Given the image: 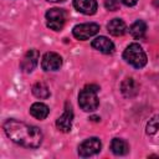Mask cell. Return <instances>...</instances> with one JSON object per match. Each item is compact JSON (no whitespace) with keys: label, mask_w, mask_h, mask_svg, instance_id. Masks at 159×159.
<instances>
[{"label":"cell","mask_w":159,"mask_h":159,"mask_svg":"<svg viewBox=\"0 0 159 159\" xmlns=\"http://www.w3.org/2000/svg\"><path fill=\"white\" fill-rule=\"evenodd\" d=\"M4 132L14 143L25 148H39L43 139V134L39 127L14 118L4 123Z\"/></svg>","instance_id":"obj_1"},{"label":"cell","mask_w":159,"mask_h":159,"mask_svg":"<svg viewBox=\"0 0 159 159\" xmlns=\"http://www.w3.org/2000/svg\"><path fill=\"white\" fill-rule=\"evenodd\" d=\"M99 87L97 84H87L78 93V104L84 112H93L99 106L98 93Z\"/></svg>","instance_id":"obj_2"},{"label":"cell","mask_w":159,"mask_h":159,"mask_svg":"<svg viewBox=\"0 0 159 159\" xmlns=\"http://www.w3.org/2000/svg\"><path fill=\"white\" fill-rule=\"evenodd\" d=\"M123 58L125 60L127 63H129L130 66H133L135 68H143L148 61L144 50L142 48V46L139 43H135V42H133L125 47V50L123 52Z\"/></svg>","instance_id":"obj_3"},{"label":"cell","mask_w":159,"mask_h":159,"mask_svg":"<svg viewBox=\"0 0 159 159\" xmlns=\"http://www.w3.org/2000/svg\"><path fill=\"white\" fill-rule=\"evenodd\" d=\"M46 25L53 31H60L65 26L66 22V12L63 9L52 7L46 11Z\"/></svg>","instance_id":"obj_4"},{"label":"cell","mask_w":159,"mask_h":159,"mask_svg":"<svg viewBox=\"0 0 159 159\" xmlns=\"http://www.w3.org/2000/svg\"><path fill=\"white\" fill-rule=\"evenodd\" d=\"M99 31V25L96 22H86V24H78L73 27L72 34L75 39L84 41L88 40L89 37L94 36Z\"/></svg>","instance_id":"obj_5"},{"label":"cell","mask_w":159,"mask_h":159,"mask_svg":"<svg viewBox=\"0 0 159 159\" xmlns=\"http://www.w3.org/2000/svg\"><path fill=\"white\" fill-rule=\"evenodd\" d=\"M101 148H102L101 140L97 137H92V138L83 140L78 145V155L82 158H88V157H92V155L99 153Z\"/></svg>","instance_id":"obj_6"},{"label":"cell","mask_w":159,"mask_h":159,"mask_svg":"<svg viewBox=\"0 0 159 159\" xmlns=\"http://www.w3.org/2000/svg\"><path fill=\"white\" fill-rule=\"evenodd\" d=\"M72 123H73V111H72V107L68 103H66L63 113L56 120V127L58 130L63 133H68L72 128Z\"/></svg>","instance_id":"obj_7"},{"label":"cell","mask_w":159,"mask_h":159,"mask_svg":"<svg viewBox=\"0 0 159 159\" xmlns=\"http://www.w3.org/2000/svg\"><path fill=\"white\" fill-rule=\"evenodd\" d=\"M62 66V57L56 52H46L41 60L43 71H57Z\"/></svg>","instance_id":"obj_8"},{"label":"cell","mask_w":159,"mask_h":159,"mask_svg":"<svg viewBox=\"0 0 159 159\" xmlns=\"http://www.w3.org/2000/svg\"><path fill=\"white\" fill-rule=\"evenodd\" d=\"M39 58H40V53H39L37 50H35V48L29 50V51L24 55V57H22V60H21V63H20L21 70H22L25 73L32 72V71L35 70V67L37 66Z\"/></svg>","instance_id":"obj_9"},{"label":"cell","mask_w":159,"mask_h":159,"mask_svg":"<svg viewBox=\"0 0 159 159\" xmlns=\"http://www.w3.org/2000/svg\"><path fill=\"white\" fill-rule=\"evenodd\" d=\"M92 47L102 53H106V55H111L114 52V43L106 36H98L96 37L92 42H91Z\"/></svg>","instance_id":"obj_10"},{"label":"cell","mask_w":159,"mask_h":159,"mask_svg":"<svg viewBox=\"0 0 159 159\" xmlns=\"http://www.w3.org/2000/svg\"><path fill=\"white\" fill-rule=\"evenodd\" d=\"M75 9L84 15H93L98 9V4L96 0H73Z\"/></svg>","instance_id":"obj_11"},{"label":"cell","mask_w":159,"mask_h":159,"mask_svg":"<svg viewBox=\"0 0 159 159\" xmlns=\"http://www.w3.org/2000/svg\"><path fill=\"white\" fill-rule=\"evenodd\" d=\"M120 92L124 97L127 98H132L134 96L138 94L139 92V84L134 81V78L129 77V78H125L122 83H120Z\"/></svg>","instance_id":"obj_12"},{"label":"cell","mask_w":159,"mask_h":159,"mask_svg":"<svg viewBox=\"0 0 159 159\" xmlns=\"http://www.w3.org/2000/svg\"><path fill=\"white\" fill-rule=\"evenodd\" d=\"M107 30L113 36H122L127 31V25H125V22L122 19L116 17V19H112L107 24Z\"/></svg>","instance_id":"obj_13"},{"label":"cell","mask_w":159,"mask_h":159,"mask_svg":"<svg viewBox=\"0 0 159 159\" xmlns=\"http://www.w3.org/2000/svg\"><path fill=\"white\" fill-rule=\"evenodd\" d=\"M48 113H50V108L42 102H35L30 107V114L32 117H35L36 119L42 120L48 116Z\"/></svg>","instance_id":"obj_14"},{"label":"cell","mask_w":159,"mask_h":159,"mask_svg":"<svg viewBox=\"0 0 159 159\" xmlns=\"http://www.w3.org/2000/svg\"><path fill=\"white\" fill-rule=\"evenodd\" d=\"M111 150L116 155H125L129 152V145L124 139L114 138L111 142Z\"/></svg>","instance_id":"obj_15"},{"label":"cell","mask_w":159,"mask_h":159,"mask_svg":"<svg viewBox=\"0 0 159 159\" xmlns=\"http://www.w3.org/2000/svg\"><path fill=\"white\" fill-rule=\"evenodd\" d=\"M145 32H147V24H145V21H143V20H137V21H134V22L130 25V27H129V34H130L134 39H137V40L144 37Z\"/></svg>","instance_id":"obj_16"},{"label":"cell","mask_w":159,"mask_h":159,"mask_svg":"<svg viewBox=\"0 0 159 159\" xmlns=\"http://www.w3.org/2000/svg\"><path fill=\"white\" fill-rule=\"evenodd\" d=\"M32 93L35 97L40 98V99H46L50 97V89L48 87L43 83V82H37L32 86Z\"/></svg>","instance_id":"obj_17"},{"label":"cell","mask_w":159,"mask_h":159,"mask_svg":"<svg viewBox=\"0 0 159 159\" xmlns=\"http://www.w3.org/2000/svg\"><path fill=\"white\" fill-rule=\"evenodd\" d=\"M158 129H159V114H155L148 120L145 127V133L148 135H153L158 132Z\"/></svg>","instance_id":"obj_18"},{"label":"cell","mask_w":159,"mask_h":159,"mask_svg":"<svg viewBox=\"0 0 159 159\" xmlns=\"http://www.w3.org/2000/svg\"><path fill=\"white\" fill-rule=\"evenodd\" d=\"M103 4L109 11H116L119 9V0H103Z\"/></svg>","instance_id":"obj_19"},{"label":"cell","mask_w":159,"mask_h":159,"mask_svg":"<svg viewBox=\"0 0 159 159\" xmlns=\"http://www.w3.org/2000/svg\"><path fill=\"white\" fill-rule=\"evenodd\" d=\"M124 5H127V6H134L137 2H138V0H120Z\"/></svg>","instance_id":"obj_20"},{"label":"cell","mask_w":159,"mask_h":159,"mask_svg":"<svg viewBox=\"0 0 159 159\" xmlns=\"http://www.w3.org/2000/svg\"><path fill=\"white\" fill-rule=\"evenodd\" d=\"M47 1H51V2H62L65 0H47Z\"/></svg>","instance_id":"obj_21"}]
</instances>
